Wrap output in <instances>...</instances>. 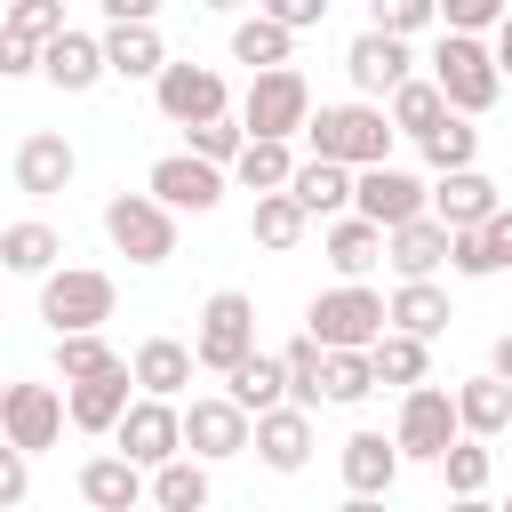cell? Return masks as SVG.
<instances>
[{
    "label": "cell",
    "mask_w": 512,
    "mask_h": 512,
    "mask_svg": "<svg viewBox=\"0 0 512 512\" xmlns=\"http://www.w3.org/2000/svg\"><path fill=\"white\" fill-rule=\"evenodd\" d=\"M104 368H120V352L104 344V328L56 336V376H64V384H80V376H104Z\"/></svg>",
    "instance_id": "cell-41"
},
{
    "label": "cell",
    "mask_w": 512,
    "mask_h": 512,
    "mask_svg": "<svg viewBox=\"0 0 512 512\" xmlns=\"http://www.w3.org/2000/svg\"><path fill=\"white\" fill-rule=\"evenodd\" d=\"M192 352H200V368H216V376H232L248 352H256V296L248 288H216L208 304H200V328H192Z\"/></svg>",
    "instance_id": "cell-8"
},
{
    "label": "cell",
    "mask_w": 512,
    "mask_h": 512,
    "mask_svg": "<svg viewBox=\"0 0 512 512\" xmlns=\"http://www.w3.org/2000/svg\"><path fill=\"white\" fill-rule=\"evenodd\" d=\"M184 152H200V160L232 168V160L248 152V128H240V112H224V120H200V128H184Z\"/></svg>",
    "instance_id": "cell-44"
},
{
    "label": "cell",
    "mask_w": 512,
    "mask_h": 512,
    "mask_svg": "<svg viewBox=\"0 0 512 512\" xmlns=\"http://www.w3.org/2000/svg\"><path fill=\"white\" fill-rule=\"evenodd\" d=\"M136 368L120 360V368H104V376H80V384H64V400H72V424L80 432H120V416L136 408Z\"/></svg>",
    "instance_id": "cell-17"
},
{
    "label": "cell",
    "mask_w": 512,
    "mask_h": 512,
    "mask_svg": "<svg viewBox=\"0 0 512 512\" xmlns=\"http://www.w3.org/2000/svg\"><path fill=\"white\" fill-rule=\"evenodd\" d=\"M232 184H240V192H288V184H296L288 136H248V152L232 160Z\"/></svg>",
    "instance_id": "cell-33"
},
{
    "label": "cell",
    "mask_w": 512,
    "mask_h": 512,
    "mask_svg": "<svg viewBox=\"0 0 512 512\" xmlns=\"http://www.w3.org/2000/svg\"><path fill=\"white\" fill-rule=\"evenodd\" d=\"M240 128H248V136H304V128H312V80H304L296 64L256 72L248 96H240Z\"/></svg>",
    "instance_id": "cell-7"
},
{
    "label": "cell",
    "mask_w": 512,
    "mask_h": 512,
    "mask_svg": "<svg viewBox=\"0 0 512 512\" xmlns=\"http://www.w3.org/2000/svg\"><path fill=\"white\" fill-rule=\"evenodd\" d=\"M504 208V184L496 176H480V168H448L440 184H432V216L448 224V232H464V224H488Z\"/></svg>",
    "instance_id": "cell-19"
},
{
    "label": "cell",
    "mask_w": 512,
    "mask_h": 512,
    "mask_svg": "<svg viewBox=\"0 0 512 512\" xmlns=\"http://www.w3.org/2000/svg\"><path fill=\"white\" fill-rule=\"evenodd\" d=\"M128 368H136V392H160V400H176V392L192 384L200 352H192V344H176V336H144V344L128 352Z\"/></svg>",
    "instance_id": "cell-25"
},
{
    "label": "cell",
    "mask_w": 512,
    "mask_h": 512,
    "mask_svg": "<svg viewBox=\"0 0 512 512\" xmlns=\"http://www.w3.org/2000/svg\"><path fill=\"white\" fill-rule=\"evenodd\" d=\"M488 368H496V376H504V384H512V328H504V336H496V352H488Z\"/></svg>",
    "instance_id": "cell-52"
},
{
    "label": "cell",
    "mask_w": 512,
    "mask_h": 512,
    "mask_svg": "<svg viewBox=\"0 0 512 512\" xmlns=\"http://www.w3.org/2000/svg\"><path fill=\"white\" fill-rule=\"evenodd\" d=\"M184 448H192V456H208V464L248 456V448H256V416H248L232 392H200V400L184 408Z\"/></svg>",
    "instance_id": "cell-11"
},
{
    "label": "cell",
    "mask_w": 512,
    "mask_h": 512,
    "mask_svg": "<svg viewBox=\"0 0 512 512\" xmlns=\"http://www.w3.org/2000/svg\"><path fill=\"white\" fill-rule=\"evenodd\" d=\"M448 272H464V280H496V272H512V200H504L488 224H464V232H456Z\"/></svg>",
    "instance_id": "cell-22"
},
{
    "label": "cell",
    "mask_w": 512,
    "mask_h": 512,
    "mask_svg": "<svg viewBox=\"0 0 512 512\" xmlns=\"http://www.w3.org/2000/svg\"><path fill=\"white\" fill-rule=\"evenodd\" d=\"M56 256H64V232H56V224H40V216H16V224L0 232V264H8L16 280H48V272H56Z\"/></svg>",
    "instance_id": "cell-27"
},
{
    "label": "cell",
    "mask_w": 512,
    "mask_h": 512,
    "mask_svg": "<svg viewBox=\"0 0 512 512\" xmlns=\"http://www.w3.org/2000/svg\"><path fill=\"white\" fill-rule=\"evenodd\" d=\"M304 232H312V208H304L296 192H256V208H248V240H256V248L288 256Z\"/></svg>",
    "instance_id": "cell-30"
},
{
    "label": "cell",
    "mask_w": 512,
    "mask_h": 512,
    "mask_svg": "<svg viewBox=\"0 0 512 512\" xmlns=\"http://www.w3.org/2000/svg\"><path fill=\"white\" fill-rule=\"evenodd\" d=\"M120 456H136L144 472H160V464H176L184 456V408L176 400H160V392H136V408L120 416Z\"/></svg>",
    "instance_id": "cell-12"
},
{
    "label": "cell",
    "mask_w": 512,
    "mask_h": 512,
    "mask_svg": "<svg viewBox=\"0 0 512 512\" xmlns=\"http://www.w3.org/2000/svg\"><path fill=\"white\" fill-rule=\"evenodd\" d=\"M144 192H152V200H168L176 216H208V208L224 200V168H216V160H200V152H168V160H152Z\"/></svg>",
    "instance_id": "cell-15"
},
{
    "label": "cell",
    "mask_w": 512,
    "mask_h": 512,
    "mask_svg": "<svg viewBox=\"0 0 512 512\" xmlns=\"http://www.w3.org/2000/svg\"><path fill=\"white\" fill-rule=\"evenodd\" d=\"M224 392H232V400H240L248 416L280 408V400H288V360H280V352H248V360H240V368L224 376Z\"/></svg>",
    "instance_id": "cell-35"
},
{
    "label": "cell",
    "mask_w": 512,
    "mask_h": 512,
    "mask_svg": "<svg viewBox=\"0 0 512 512\" xmlns=\"http://www.w3.org/2000/svg\"><path fill=\"white\" fill-rule=\"evenodd\" d=\"M344 80L368 96V104H384L400 80H416V56H408V40L400 32H384V24H368L352 48H344Z\"/></svg>",
    "instance_id": "cell-14"
},
{
    "label": "cell",
    "mask_w": 512,
    "mask_h": 512,
    "mask_svg": "<svg viewBox=\"0 0 512 512\" xmlns=\"http://www.w3.org/2000/svg\"><path fill=\"white\" fill-rule=\"evenodd\" d=\"M440 472H448V496H488V472H496V456H488V440H456L448 456H440Z\"/></svg>",
    "instance_id": "cell-43"
},
{
    "label": "cell",
    "mask_w": 512,
    "mask_h": 512,
    "mask_svg": "<svg viewBox=\"0 0 512 512\" xmlns=\"http://www.w3.org/2000/svg\"><path fill=\"white\" fill-rule=\"evenodd\" d=\"M88 512H96V504H88Z\"/></svg>",
    "instance_id": "cell-59"
},
{
    "label": "cell",
    "mask_w": 512,
    "mask_h": 512,
    "mask_svg": "<svg viewBox=\"0 0 512 512\" xmlns=\"http://www.w3.org/2000/svg\"><path fill=\"white\" fill-rule=\"evenodd\" d=\"M320 256L336 264V280H368V272H376V264L392 256V232H384V224H368V216L352 208V216H336V224H328Z\"/></svg>",
    "instance_id": "cell-20"
},
{
    "label": "cell",
    "mask_w": 512,
    "mask_h": 512,
    "mask_svg": "<svg viewBox=\"0 0 512 512\" xmlns=\"http://www.w3.org/2000/svg\"><path fill=\"white\" fill-rule=\"evenodd\" d=\"M152 104H160V120H176V128H200V120H224L232 112V88H224V72L216 64H176L168 56V72L152 80Z\"/></svg>",
    "instance_id": "cell-9"
},
{
    "label": "cell",
    "mask_w": 512,
    "mask_h": 512,
    "mask_svg": "<svg viewBox=\"0 0 512 512\" xmlns=\"http://www.w3.org/2000/svg\"><path fill=\"white\" fill-rule=\"evenodd\" d=\"M368 360H376V376H384V384H400V392H408V384H432V344H424V336H408V328H384Z\"/></svg>",
    "instance_id": "cell-38"
},
{
    "label": "cell",
    "mask_w": 512,
    "mask_h": 512,
    "mask_svg": "<svg viewBox=\"0 0 512 512\" xmlns=\"http://www.w3.org/2000/svg\"><path fill=\"white\" fill-rule=\"evenodd\" d=\"M256 8H264V16H280L288 32H312V24L328 16V0H256Z\"/></svg>",
    "instance_id": "cell-50"
},
{
    "label": "cell",
    "mask_w": 512,
    "mask_h": 512,
    "mask_svg": "<svg viewBox=\"0 0 512 512\" xmlns=\"http://www.w3.org/2000/svg\"><path fill=\"white\" fill-rule=\"evenodd\" d=\"M504 512H512V496H504Z\"/></svg>",
    "instance_id": "cell-58"
},
{
    "label": "cell",
    "mask_w": 512,
    "mask_h": 512,
    "mask_svg": "<svg viewBox=\"0 0 512 512\" xmlns=\"http://www.w3.org/2000/svg\"><path fill=\"white\" fill-rule=\"evenodd\" d=\"M0 32H24V40L48 48V40L72 32V24H64V0H8V8H0Z\"/></svg>",
    "instance_id": "cell-45"
},
{
    "label": "cell",
    "mask_w": 512,
    "mask_h": 512,
    "mask_svg": "<svg viewBox=\"0 0 512 512\" xmlns=\"http://www.w3.org/2000/svg\"><path fill=\"white\" fill-rule=\"evenodd\" d=\"M376 384H384V376H376V360H368V352H328V384H320V392H328L336 408H360Z\"/></svg>",
    "instance_id": "cell-42"
},
{
    "label": "cell",
    "mask_w": 512,
    "mask_h": 512,
    "mask_svg": "<svg viewBox=\"0 0 512 512\" xmlns=\"http://www.w3.org/2000/svg\"><path fill=\"white\" fill-rule=\"evenodd\" d=\"M256 456H264L272 472H304V464H312V408H296V400L264 408V416H256Z\"/></svg>",
    "instance_id": "cell-23"
},
{
    "label": "cell",
    "mask_w": 512,
    "mask_h": 512,
    "mask_svg": "<svg viewBox=\"0 0 512 512\" xmlns=\"http://www.w3.org/2000/svg\"><path fill=\"white\" fill-rule=\"evenodd\" d=\"M144 496H152V480H144L136 456L112 448V456H88V464H80V504H96V512H136Z\"/></svg>",
    "instance_id": "cell-21"
},
{
    "label": "cell",
    "mask_w": 512,
    "mask_h": 512,
    "mask_svg": "<svg viewBox=\"0 0 512 512\" xmlns=\"http://www.w3.org/2000/svg\"><path fill=\"white\" fill-rule=\"evenodd\" d=\"M352 208H360L368 224L400 232V224L432 216V184H424V176H408V168H392V160H376V168H360V192H352Z\"/></svg>",
    "instance_id": "cell-13"
},
{
    "label": "cell",
    "mask_w": 512,
    "mask_h": 512,
    "mask_svg": "<svg viewBox=\"0 0 512 512\" xmlns=\"http://www.w3.org/2000/svg\"><path fill=\"white\" fill-rule=\"evenodd\" d=\"M96 8H104L112 24H152V16H160V0H96Z\"/></svg>",
    "instance_id": "cell-51"
},
{
    "label": "cell",
    "mask_w": 512,
    "mask_h": 512,
    "mask_svg": "<svg viewBox=\"0 0 512 512\" xmlns=\"http://www.w3.org/2000/svg\"><path fill=\"white\" fill-rule=\"evenodd\" d=\"M448 320H456V304H448V288H440V280H400V288H392V328H408V336H424V344H432Z\"/></svg>",
    "instance_id": "cell-34"
},
{
    "label": "cell",
    "mask_w": 512,
    "mask_h": 512,
    "mask_svg": "<svg viewBox=\"0 0 512 512\" xmlns=\"http://www.w3.org/2000/svg\"><path fill=\"white\" fill-rule=\"evenodd\" d=\"M368 24H384V32L416 40V32H432V24H440V0H368Z\"/></svg>",
    "instance_id": "cell-46"
},
{
    "label": "cell",
    "mask_w": 512,
    "mask_h": 512,
    "mask_svg": "<svg viewBox=\"0 0 512 512\" xmlns=\"http://www.w3.org/2000/svg\"><path fill=\"white\" fill-rule=\"evenodd\" d=\"M448 248H456V232H448L440 216H416V224L392 232V256H384V264H392L400 280H432V272L448 264Z\"/></svg>",
    "instance_id": "cell-28"
},
{
    "label": "cell",
    "mask_w": 512,
    "mask_h": 512,
    "mask_svg": "<svg viewBox=\"0 0 512 512\" xmlns=\"http://www.w3.org/2000/svg\"><path fill=\"white\" fill-rule=\"evenodd\" d=\"M432 80H440V96L456 104V112H496V96H504V64H496V40L488 32H440V48H432Z\"/></svg>",
    "instance_id": "cell-3"
},
{
    "label": "cell",
    "mask_w": 512,
    "mask_h": 512,
    "mask_svg": "<svg viewBox=\"0 0 512 512\" xmlns=\"http://www.w3.org/2000/svg\"><path fill=\"white\" fill-rule=\"evenodd\" d=\"M392 440H400L408 464H440V456L464 440L456 384H408V392H400V424H392Z\"/></svg>",
    "instance_id": "cell-5"
},
{
    "label": "cell",
    "mask_w": 512,
    "mask_h": 512,
    "mask_svg": "<svg viewBox=\"0 0 512 512\" xmlns=\"http://www.w3.org/2000/svg\"><path fill=\"white\" fill-rule=\"evenodd\" d=\"M8 176H16V192L48 200V192H64V184L80 176V152H72V136H56V128H32V136L16 144V160H8Z\"/></svg>",
    "instance_id": "cell-16"
},
{
    "label": "cell",
    "mask_w": 512,
    "mask_h": 512,
    "mask_svg": "<svg viewBox=\"0 0 512 512\" xmlns=\"http://www.w3.org/2000/svg\"><path fill=\"white\" fill-rule=\"evenodd\" d=\"M64 424H72V400H64L56 384H32V376H24V384L0 392V432H8V448H32V456H40V448L64 440Z\"/></svg>",
    "instance_id": "cell-10"
},
{
    "label": "cell",
    "mask_w": 512,
    "mask_h": 512,
    "mask_svg": "<svg viewBox=\"0 0 512 512\" xmlns=\"http://www.w3.org/2000/svg\"><path fill=\"white\" fill-rule=\"evenodd\" d=\"M280 360H288V400H296V408H320V400H328V392H320V384H328V344L304 328Z\"/></svg>",
    "instance_id": "cell-39"
},
{
    "label": "cell",
    "mask_w": 512,
    "mask_h": 512,
    "mask_svg": "<svg viewBox=\"0 0 512 512\" xmlns=\"http://www.w3.org/2000/svg\"><path fill=\"white\" fill-rule=\"evenodd\" d=\"M416 152H424L440 176H448V168H472V160H480V128H472V112H448V120H440Z\"/></svg>",
    "instance_id": "cell-40"
},
{
    "label": "cell",
    "mask_w": 512,
    "mask_h": 512,
    "mask_svg": "<svg viewBox=\"0 0 512 512\" xmlns=\"http://www.w3.org/2000/svg\"><path fill=\"white\" fill-rule=\"evenodd\" d=\"M248 512H272V504H248Z\"/></svg>",
    "instance_id": "cell-57"
},
{
    "label": "cell",
    "mask_w": 512,
    "mask_h": 512,
    "mask_svg": "<svg viewBox=\"0 0 512 512\" xmlns=\"http://www.w3.org/2000/svg\"><path fill=\"white\" fill-rule=\"evenodd\" d=\"M32 496V448H0V512H24Z\"/></svg>",
    "instance_id": "cell-48"
},
{
    "label": "cell",
    "mask_w": 512,
    "mask_h": 512,
    "mask_svg": "<svg viewBox=\"0 0 512 512\" xmlns=\"http://www.w3.org/2000/svg\"><path fill=\"white\" fill-rule=\"evenodd\" d=\"M336 512H392V496H344Z\"/></svg>",
    "instance_id": "cell-54"
},
{
    "label": "cell",
    "mask_w": 512,
    "mask_h": 512,
    "mask_svg": "<svg viewBox=\"0 0 512 512\" xmlns=\"http://www.w3.org/2000/svg\"><path fill=\"white\" fill-rule=\"evenodd\" d=\"M288 48H296V32L280 24V16H240L232 24V64H248V72H272V64H288Z\"/></svg>",
    "instance_id": "cell-36"
},
{
    "label": "cell",
    "mask_w": 512,
    "mask_h": 512,
    "mask_svg": "<svg viewBox=\"0 0 512 512\" xmlns=\"http://www.w3.org/2000/svg\"><path fill=\"white\" fill-rule=\"evenodd\" d=\"M104 64H112V80H160L168 72V48H160L152 24H112L104 32Z\"/></svg>",
    "instance_id": "cell-31"
},
{
    "label": "cell",
    "mask_w": 512,
    "mask_h": 512,
    "mask_svg": "<svg viewBox=\"0 0 512 512\" xmlns=\"http://www.w3.org/2000/svg\"><path fill=\"white\" fill-rule=\"evenodd\" d=\"M392 112L384 104H368V96H352V104H320L312 112V128H304V144L320 152V160H344V168H376V160H392Z\"/></svg>",
    "instance_id": "cell-1"
},
{
    "label": "cell",
    "mask_w": 512,
    "mask_h": 512,
    "mask_svg": "<svg viewBox=\"0 0 512 512\" xmlns=\"http://www.w3.org/2000/svg\"><path fill=\"white\" fill-rule=\"evenodd\" d=\"M200 8H216V16H232V8H256V0H200Z\"/></svg>",
    "instance_id": "cell-56"
},
{
    "label": "cell",
    "mask_w": 512,
    "mask_h": 512,
    "mask_svg": "<svg viewBox=\"0 0 512 512\" xmlns=\"http://www.w3.org/2000/svg\"><path fill=\"white\" fill-rule=\"evenodd\" d=\"M488 40H496V64H504V80H512V16H504V24L488 32Z\"/></svg>",
    "instance_id": "cell-53"
},
{
    "label": "cell",
    "mask_w": 512,
    "mask_h": 512,
    "mask_svg": "<svg viewBox=\"0 0 512 512\" xmlns=\"http://www.w3.org/2000/svg\"><path fill=\"white\" fill-rule=\"evenodd\" d=\"M208 496H216V488H208V456H192V448L152 472V504H160V512H208Z\"/></svg>",
    "instance_id": "cell-37"
},
{
    "label": "cell",
    "mask_w": 512,
    "mask_h": 512,
    "mask_svg": "<svg viewBox=\"0 0 512 512\" xmlns=\"http://www.w3.org/2000/svg\"><path fill=\"white\" fill-rule=\"evenodd\" d=\"M384 112H392V128H400V136H416V144H424L456 104L440 96V80H432V72H416V80H400V88L384 96Z\"/></svg>",
    "instance_id": "cell-32"
},
{
    "label": "cell",
    "mask_w": 512,
    "mask_h": 512,
    "mask_svg": "<svg viewBox=\"0 0 512 512\" xmlns=\"http://www.w3.org/2000/svg\"><path fill=\"white\" fill-rule=\"evenodd\" d=\"M112 312H120V280L96 272V264H56V272L40 280V320H48V336L104 328Z\"/></svg>",
    "instance_id": "cell-4"
},
{
    "label": "cell",
    "mask_w": 512,
    "mask_h": 512,
    "mask_svg": "<svg viewBox=\"0 0 512 512\" xmlns=\"http://www.w3.org/2000/svg\"><path fill=\"white\" fill-rule=\"evenodd\" d=\"M40 56H48L40 40H24V32H0V72H8V80H24V72H40Z\"/></svg>",
    "instance_id": "cell-49"
},
{
    "label": "cell",
    "mask_w": 512,
    "mask_h": 512,
    "mask_svg": "<svg viewBox=\"0 0 512 512\" xmlns=\"http://www.w3.org/2000/svg\"><path fill=\"white\" fill-rule=\"evenodd\" d=\"M40 72H48V88H64V96H88L96 80H112L104 40H88V32H56L48 56H40Z\"/></svg>",
    "instance_id": "cell-24"
},
{
    "label": "cell",
    "mask_w": 512,
    "mask_h": 512,
    "mask_svg": "<svg viewBox=\"0 0 512 512\" xmlns=\"http://www.w3.org/2000/svg\"><path fill=\"white\" fill-rule=\"evenodd\" d=\"M312 216H352V192H360V168H344V160H296V184H288Z\"/></svg>",
    "instance_id": "cell-26"
},
{
    "label": "cell",
    "mask_w": 512,
    "mask_h": 512,
    "mask_svg": "<svg viewBox=\"0 0 512 512\" xmlns=\"http://www.w3.org/2000/svg\"><path fill=\"white\" fill-rule=\"evenodd\" d=\"M448 512H504V504H488V496H456Z\"/></svg>",
    "instance_id": "cell-55"
},
{
    "label": "cell",
    "mask_w": 512,
    "mask_h": 512,
    "mask_svg": "<svg viewBox=\"0 0 512 512\" xmlns=\"http://www.w3.org/2000/svg\"><path fill=\"white\" fill-rule=\"evenodd\" d=\"M456 416H464V432L472 440H504L512 432V384L488 368V376H464L456 384Z\"/></svg>",
    "instance_id": "cell-29"
},
{
    "label": "cell",
    "mask_w": 512,
    "mask_h": 512,
    "mask_svg": "<svg viewBox=\"0 0 512 512\" xmlns=\"http://www.w3.org/2000/svg\"><path fill=\"white\" fill-rule=\"evenodd\" d=\"M400 464H408V456H400V440H392V432H368V424H360V432L344 440V456H336V472H344V488H352V496H392Z\"/></svg>",
    "instance_id": "cell-18"
},
{
    "label": "cell",
    "mask_w": 512,
    "mask_h": 512,
    "mask_svg": "<svg viewBox=\"0 0 512 512\" xmlns=\"http://www.w3.org/2000/svg\"><path fill=\"white\" fill-rule=\"evenodd\" d=\"M512 0H440V32H496Z\"/></svg>",
    "instance_id": "cell-47"
},
{
    "label": "cell",
    "mask_w": 512,
    "mask_h": 512,
    "mask_svg": "<svg viewBox=\"0 0 512 512\" xmlns=\"http://www.w3.org/2000/svg\"><path fill=\"white\" fill-rule=\"evenodd\" d=\"M104 240L128 264H168L176 256V208L152 200V192H112L104 200Z\"/></svg>",
    "instance_id": "cell-6"
},
{
    "label": "cell",
    "mask_w": 512,
    "mask_h": 512,
    "mask_svg": "<svg viewBox=\"0 0 512 512\" xmlns=\"http://www.w3.org/2000/svg\"><path fill=\"white\" fill-rule=\"evenodd\" d=\"M304 328L328 344V352H376V336L392 328V296H376L368 280H336L304 304Z\"/></svg>",
    "instance_id": "cell-2"
}]
</instances>
